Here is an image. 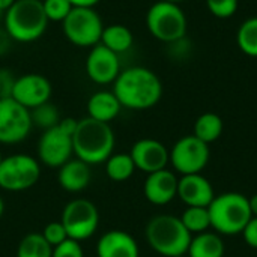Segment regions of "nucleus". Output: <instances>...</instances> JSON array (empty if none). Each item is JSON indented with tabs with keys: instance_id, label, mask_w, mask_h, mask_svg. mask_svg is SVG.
I'll use <instances>...</instances> for the list:
<instances>
[{
	"instance_id": "obj_21",
	"label": "nucleus",
	"mask_w": 257,
	"mask_h": 257,
	"mask_svg": "<svg viewBox=\"0 0 257 257\" xmlns=\"http://www.w3.org/2000/svg\"><path fill=\"white\" fill-rule=\"evenodd\" d=\"M188 257H223L224 242L218 233L203 232L191 239Z\"/></svg>"
},
{
	"instance_id": "obj_13",
	"label": "nucleus",
	"mask_w": 257,
	"mask_h": 257,
	"mask_svg": "<svg viewBox=\"0 0 257 257\" xmlns=\"http://www.w3.org/2000/svg\"><path fill=\"white\" fill-rule=\"evenodd\" d=\"M86 74L96 84L114 83L120 74L119 54L113 53L102 44H96L90 48L86 59Z\"/></svg>"
},
{
	"instance_id": "obj_42",
	"label": "nucleus",
	"mask_w": 257,
	"mask_h": 257,
	"mask_svg": "<svg viewBox=\"0 0 257 257\" xmlns=\"http://www.w3.org/2000/svg\"><path fill=\"white\" fill-rule=\"evenodd\" d=\"M2 14H3V12H2V11H0V18H2Z\"/></svg>"
},
{
	"instance_id": "obj_9",
	"label": "nucleus",
	"mask_w": 257,
	"mask_h": 257,
	"mask_svg": "<svg viewBox=\"0 0 257 257\" xmlns=\"http://www.w3.org/2000/svg\"><path fill=\"white\" fill-rule=\"evenodd\" d=\"M60 223L63 224L68 238L81 242L92 238L98 230L99 212L90 200L75 199L65 206Z\"/></svg>"
},
{
	"instance_id": "obj_7",
	"label": "nucleus",
	"mask_w": 257,
	"mask_h": 257,
	"mask_svg": "<svg viewBox=\"0 0 257 257\" xmlns=\"http://www.w3.org/2000/svg\"><path fill=\"white\" fill-rule=\"evenodd\" d=\"M63 35L77 47H95L104 30L102 20L93 8H72L62 21Z\"/></svg>"
},
{
	"instance_id": "obj_4",
	"label": "nucleus",
	"mask_w": 257,
	"mask_h": 257,
	"mask_svg": "<svg viewBox=\"0 0 257 257\" xmlns=\"http://www.w3.org/2000/svg\"><path fill=\"white\" fill-rule=\"evenodd\" d=\"M48 26L42 0H15L5 12V29L17 42L39 39Z\"/></svg>"
},
{
	"instance_id": "obj_10",
	"label": "nucleus",
	"mask_w": 257,
	"mask_h": 257,
	"mask_svg": "<svg viewBox=\"0 0 257 257\" xmlns=\"http://www.w3.org/2000/svg\"><path fill=\"white\" fill-rule=\"evenodd\" d=\"M33 123L30 110L14 98L0 99V143L17 145L27 139Z\"/></svg>"
},
{
	"instance_id": "obj_29",
	"label": "nucleus",
	"mask_w": 257,
	"mask_h": 257,
	"mask_svg": "<svg viewBox=\"0 0 257 257\" xmlns=\"http://www.w3.org/2000/svg\"><path fill=\"white\" fill-rule=\"evenodd\" d=\"M42 6L48 21L62 23L72 11V5L69 3V0H42Z\"/></svg>"
},
{
	"instance_id": "obj_23",
	"label": "nucleus",
	"mask_w": 257,
	"mask_h": 257,
	"mask_svg": "<svg viewBox=\"0 0 257 257\" xmlns=\"http://www.w3.org/2000/svg\"><path fill=\"white\" fill-rule=\"evenodd\" d=\"M223 119L217 113H203L194 123V136L203 143L209 145L220 139L223 134Z\"/></svg>"
},
{
	"instance_id": "obj_16",
	"label": "nucleus",
	"mask_w": 257,
	"mask_h": 257,
	"mask_svg": "<svg viewBox=\"0 0 257 257\" xmlns=\"http://www.w3.org/2000/svg\"><path fill=\"white\" fill-rule=\"evenodd\" d=\"M178 197L187 206L208 208L214 200V188L211 182L200 173L184 175L178 181Z\"/></svg>"
},
{
	"instance_id": "obj_37",
	"label": "nucleus",
	"mask_w": 257,
	"mask_h": 257,
	"mask_svg": "<svg viewBox=\"0 0 257 257\" xmlns=\"http://www.w3.org/2000/svg\"><path fill=\"white\" fill-rule=\"evenodd\" d=\"M248 203H250V209H251V215L257 217V194L251 196L248 199Z\"/></svg>"
},
{
	"instance_id": "obj_19",
	"label": "nucleus",
	"mask_w": 257,
	"mask_h": 257,
	"mask_svg": "<svg viewBox=\"0 0 257 257\" xmlns=\"http://www.w3.org/2000/svg\"><path fill=\"white\" fill-rule=\"evenodd\" d=\"M59 185L69 193H80L87 188L90 182V166L78 158H71L57 173Z\"/></svg>"
},
{
	"instance_id": "obj_33",
	"label": "nucleus",
	"mask_w": 257,
	"mask_h": 257,
	"mask_svg": "<svg viewBox=\"0 0 257 257\" xmlns=\"http://www.w3.org/2000/svg\"><path fill=\"white\" fill-rule=\"evenodd\" d=\"M17 77L8 68H0V99L12 98V90L15 86Z\"/></svg>"
},
{
	"instance_id": "obj_31",
	"label": "nucleus",
	"mask_w": 257,
	"mask_h": 257,
	"mask_svg": "<svg viewBox=\"0 0 257 257\" xmlns=\"http://www.w3.org/2000/svg\"><path fill=\"white\" fill-rule=\"evenodd\" d=\"M41 235L44 236V239L51 245V247H56L59 245L60 242H63L65 239H68V235H66V230L63 227V224L60 221H53V223H48L44 230L41 232Z\"/></svg>"
},
{
	"instance_id": "obj_34",
	"label": "nucleus",
	"mask_w": 257,
	"mask_h": 257,
	"mask_svg": "<svg viewBox=\"0 0 257 257\" xmlns=\"http://www.w3.org/2000/svg\"><path fill=\"white\" fill-rule=\"evenodd\" d=\"M242 236L247 245H250L251 248H257V217H253L248 221V224L242 230Z\"/></svg>"
},
{
	"instance_id": "obj_40",
	"label": "nucleus",
	"mask_w": 257,
	"mask_h": 257,
	"mask_svg": "<svg viewBox=\"0 0 257 257\" xmlns=\"http://www.w3.org/2000/svg\"><path fill=\"white\" fill-rule=\"evenodd\" d=\"M166 2H172V3H179V2H184V0H166Z\"/></svg>"
},
{
	"instance_id": "obj_43",
	"label": "nucleus",
	"mask_w": 257,
	"mask_h": 257,
	"mask_svg": "<svg viewBox=\"0 0 257 257\" xmlns=\"http://www.w3.org/2000/svg\"><path fill=\"white\" fill-rule=\"evenodd\" d=\"M179 257H185V256H179Z\"/></svg>"
},
{
	"instance_id": "obj_15",
	"label": "nucleus",
	"mask_w": 257,
	"mask_h": 257,
	"mask_svg": "<svg viewBox=\"0 0 257 257\" xmlns=\"http://www.w3.org/2000/svg\"><path fill=\"white\" fill-rule=\"evenodd\" d=\"M136 169L145 173H154L166 169L170 161V152L167 148L155 139H142L134 143L130 152Z\"/></svg>"
},
{
	"instance_id": "obj_20",
	"label": "nucleus",
	"mask_w": 257,
	"mask_h": 257,
	"mask_svg": "<svg viewBox=\"0 0 257 257\" xmlns=\"http://www.w3.org/2000/svg\"><path fill=\"white\" fill-rule=\"evenodd\" d=\"M120 102L116 98V95L108 90H99L95 92L89 101H87V113L89 117L104 122V123H110L113 119L117 117V114L120 113Z\"/></svg>"
},
{
	"instance_id": "obj_32",
	"label": "nucleus",
	"mask_w": 257,
	"mask_h": 257,
	"mask_svg": "<svg viewBox=\"0 0 257 257\" xmlns=\"http://www.w3.org/2000/svg\"><path fill=\"white\" fill-rule=\"evenodd\" d=\"M51 257H84L83 247L75 239H65L59 245L53 247V256Z\"/></svg>"
},
{
	"instance_id": "obj_39",
	"label": "nucleus",
	"mask_w": 257,
	"mask_h": 257,
	"mask_svg": "<svg viewBox=\"0 0 257 257\" xmlns=\"http://www.w3.org/2000/svg\"><path fill=\"white\" fill-rule=\"evenodd\" d=\"M3 211H5V203H3V199L0 197V217L3 215Z\"/></svg>"
},
{
	"instance_id": "obj_17",
	"label": "nucleus",
	"mask_w": 257,
	"mask_h": 257,
	"mask_svg": "<svg viewBox=\"0 0 257 257\" xmlns=\"http://www.w3.org/2000/svg\"><path fill=\"white\" fill-rule=\"evenodd\" d=\"M178 181L175 173L166 169L149 173L143 187L145 197L157 206L167 205L178 196Z\"/></svg>"
},
{
	"instance_id": "obj_26",
	"label": "nucleus",
	"mask_w": 257,
	"mask_h": 257,
	"mask_svg": "<svg viewBox=\"0 0 257 257\" xmlns=\"http://www.w3.org/2000/svg\"><path fill=\"white\" fill-rule=\"evenodd\" d=\"M182 224L187 227V230L193 233H203L208 232L211 227V217L208 208H200V206H188L185 212L181 217Z\"/></svg>"
},
{
	"instance_id": "obj_14",
	"label": "nucleus",
	"mask_w": 257,
	"mask_h": 257,
	"mask_svg": "<svg viewBox=\"0 0 257 257\" xmlns=\"http://www.w3.org/2000/svg\"><path fill=\"white\" fill-rule=\"evenodd\" d=\"M51 90V83L47 77L41 74H24L17 77L12 98L23 107L32 110L44 102H48Z\"/></svg>"
},
{
	"instance_id": "obj_11",
	"label": "nucleus",
	"mask_w": 257,
	"mask_h": 257,
	"mask_svg": "<svg viewBox=\"0 0 257 257\" xmlns=\"http://www.w3.org/2000/svg\"><path fill=\"white\" fill-rule=\"evenodd\" d=\"M209 161V148L194 134L179 139L170 151V163L178 173H200Z\"/></svg>"
},
{
	"instance_id": "obj_28",
	"label": "nucleus",
	"mask_w": 257,
	"mask_h": 257,
	"mask_svg": "<svg viewBox=\"0 0 257 257\" xmlns=\"http://www.w3.org/2000/svg\"><path fill=\"white\" fill-rule=\"evenodd\" d=\"M30 117H32V123L39 126V128H42L44 131L59 125V122H60L59 110L50 101L44 102V104H41V105H38L35 108H32L30 110Z\"/></svg>"
},
{
	"instance_id": "obj_30",
	"label": "nucleus",
	"mask_w": 257,
	"mask_h": 257,
	"mask_svg": "<svg viewBox=\"0 0 257 257\" xmlns=\"http://www.w3.org/2000/svg\"><path fill=\"white\" fill-rule=\"evenodd\" d=\"M239 0H206L209 12L217 18H230L238 11Z\"/></svg>"
},
{
	"instance_id": "obj_5",
	"label": "nucleus",
	"mask_w": 257,
	"mask_h": 257,
	"mask_svg": "<svg viewBox=\"0 0 257 257\" xmlns=\"http://www.w3.org/2000/svg\"><path fill=\"white\" fill-rule=\"evenodd\" d=\"M211 227L218 235L242 233L248 221L253 218L248 199L241 193H224L215 196L208 206Z\"/></svg>"
},
{
	"instance_id": "obj_25",
	"label": "nucleus",
	"mask_w": 257,
	"mask_h": 257,
	"mask_svg": "<svg viewBox=\"0 0 257 257\" xmlns=\"http://www.w3.org/2000/svg\"><path fill=\"white\" fill-rule=\"evenodd\" d=\"M53 247L41 233H27L18 244L17 257H51Z\"/></svg>"
},
{
	"instance_id": "obj_24",
	"label": "nucleus",
	"mask_w": 257,
	"mask_h": 257,
	"mask_svg": "<svg viewBox=\"0 0 257 257\" xmlns=\"http://www.w3.org/2000/svg\"><path fill=\"white\" fill-rule=\"evenodd\" d=\"M136 166L130 154H116L105 161V173L114 182H123L134 175Z\"/></svg>"
},
{
	"instance_id": "obj_41",
	"label": "nucleus",
	"mask_w": 257,
	"mask_h": 257,
	"mask_svg": "<svg viewBox=\"0 0 257 257\" xmlns=\"http://www.w3.org/2000/svg\"><path fill=\"white\" fill-rule=\"evenodd\" d=\"M2 160H3V155H2V152H0V163H2Z\"/></svg>"
},
{
	"instance_id": "obj_27",
	"label": "nucleus",
	"mask_w": 257,
	"mask_h": 257,
	"mask_svg": "<svg viewBox=\"0 0 257 257\" xmlns=\"http://www.w3.org/2000/svg\"><path fill=\"white\" fill-rule=\"evenodd\" d=\"M236 42L244 54L250 57H257V17L245 20L239 26L236 33Z\"/></svg>"
},
{
	"instance_id": "obj_2",
	"label": "nucleus",
	"mask_w": 257,
	"mask_h": 257,
	"mask_svg": "<svg viewBox=\"0 0 257 257\" xmlns=\"http://www.w3.org/2000/svg\"><path fill=\"white\" fill-rule=\"evenodd\" d=\"M72 148L75 157L86 164H102L113 154L114 133L108 123L87 116L77 123L72 134Z\"/></svg>"
},
{
	"instance_id": "obj_35",
	"label": "nucleus",
	"mask_w": 257,
	"mask_h": 257,
	"mask_svg": "<svg viewBox=\"0 0 257 257\" xmlns=\"http://www.w3.org/2000/svg\"><path fill=\"white\" fill-rule=\"evenodd\" d=\"M11 41H12V38L6 32V29L0 27V56L8 53V50L11 48Z\"/></svg>"
},
{
	"instance_id": "obj_22",
	"label": "nucleus",
	"mask_w": 257,
	"mask_h": 257,
	"mask_svg": "<svg viewBox=\"0 0 257 257\" xmlns=\"http://www.w3.org/2000/svg\"><path fill=\"white\" fill-rule=\"evenodd\" d=\"M133 42H134L133 32L122 24H111L104 27L99 41V44H102L104 47H107L116 54L128 51L133 47Z\"/></svg>"
},
{
	"instance_id": "obj_36",
	"label": "nucleus",
	"mask_w": 257,
	"mask_h": 257,
	"mask_svg": "<svg viewBox=\"0 0 257 257\" xmlns=\"http://www.w3.org/2000/svg\"><path fill=\"white\" fill-rule=\"evenodd\" d=\"M101 0H69L72 8H93L99 3Z\"/></svg>"
},
{
	"instance_id": "obj_1",
	"label": "nucleus",
	"mask_w": 257,
	"mask_h": 257,
	"mask_svg": "<svg viewBox=\"0 0 257 257\" xmlns=\"http://www.w3.org/2000/svg\"><path fill=\"white\" fill-rule=\"evenodd\" d=\"M113 93L125 108L148 110L160 102L163 83L154 71L145 66H131L120 71L114 80Z\"/></svg>"
},
{
	"instance_id": "obj_18",
	"label": "nucleus",
	"mask_w": 257,
	"mask_h": 257,
	"mask_svg": "<svg viewBox=\"0 0 257 257\" xmlns=\"http://www.w3.org/2000/svg\"><path fill=\"white\" fill-rule=\"evenodd\" d=\"M98 257H139L140 250L136 239L123 230L104 233L96 244Z\"/></svg>"
},
{
	"instance_id": "obj_8",
	"label": "nucleus",
	"mask_w": 257,
	"mask_h": 257,
	"mask_svg": "<svg viewBox=\"0 0 257 257\" xmlns=\"http://www.w3.org/2000/svg\"><path fill=\"white\" fill-rule=\"evenodd\" d=\"M41 176L39 163L26 154L9 155L0 163V188L6 191H24L36 185Z\"/></svg>"
},
{
	"instance_id": "obj_12",
	"label": "nucleus",
	"mask_w": 257,
	"mask_h": 257,
	"mask_svg": "<svg viewBox=\"0 0 257 257\" xmlns=\"http://www.w3.org/2000/svg\"><path fill=\"white\" fill-rule=\"evenodd\" d=\"M72 154V136L68 134L63 128L56 125L42 133L38 145V155L42 164L59 169L71 160Z\"/></svg>"
},
{
	"instance_id": "obj_6",
	"label": "nucleus",
	"mask_w": 257,
	"mask_h": 257,
	"mask_svg": "<svg viewBox=\"0 0 257 257\" xmlns=\"http://www.w3.org/2000/svg\"><path fill=\"white\" fill-rule=\"evenodd\" d=\"M146 27L163 42H178L187 33V17L178 3L158 0L146 14Z\"/></svg>"
},
{
	"instance_id": "obj_3",
	"label": "nucleus",
	"mask_w": 257,
	"mask_h": 257,
	"mask_svg": "<svg viewBox=\"0 0 257 257\" xmlns=\"http://www.w3.org/2000/svg\"><path fill=\"white\" fill-rule=\"evenodd\" d=\"M146 239L154 251L164 257L185 256L193 235L175 215H157L146 226Z\"/></svg>"
},
{
	"instance_id": "obj_38",
	"label": "nucleus",
	"mask_w": 257,
	"mask_h": 257,
	"mask_svg": "<svg viewBox=\"0 0 257 257\" xmlns=\"http://www.w3.org/2000/svg\"><path fill=\"white\" fill-rule=\"evenodd\" d=\"M15 0H0V11L2 12H6L12 5H14Z\"/></svg>"
}]
</instances>
